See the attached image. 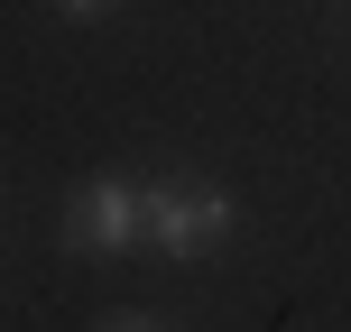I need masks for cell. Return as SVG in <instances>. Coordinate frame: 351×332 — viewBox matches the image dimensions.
<instances>
[{
  "label": "cell",
  "instance_id": "obj_1",
  "mask_svg": "<svg viewBox=\"0 0 351 332\" xmlns=\"http://www.w3.org/2000/svg\"><path fill=\"white\" fill-rule=\"evenodd\" d=\"M231 212L241 203L213 175H158V185H139V240H158L167 259H213L231 240Z\"/></svg>",
  "mask_w": 351,
  "mask_h": 332
},
{
  "label": "cell",
  "instance_id": "obj_3",
  "mask_svg": "<svg viewBox=\"0 0 351 332\" xmlns=\"http://www.w3.org/2000/svg\"><path fill=\"white\" fill-rule=\"evenodd\" d=\"M93 332H167V323H158V314H102Z\"/></svg>",
  "mask_w": 351,
  "mask_h": 332
},
{
  "label": "cell",
  "instance_id": "obj_4",
  "mask_svg": "<svg viewBox=\"0 0 351 332\" xmlns=\"http://www.w3.org/2000/svg\"><path fill=\"white\" fill-rule=\"evenodd\" d=\"M56 10H65V18H111L121 0H56Z\"/></svg>",
  "mask_w": 351,
  "mask_h": 332
},
{
  "label": "cell",
  "instance_id": "obj_2",
  "mask_svg": "<svg viewBox=\"0 0 351 332\" xmlns=\"http://www.w3.org/2000/svg\"><path fill=\"white\" fill-rule=\"evenodd\" d=\"M130 240H139V185H130V175H93V185H74V203H65V249H84V259H121Z\"/></svg>",
  "mask_w": 351,
  "mask_h": 332
}]
</instances>
